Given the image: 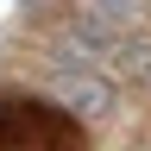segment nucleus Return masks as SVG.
<instances>
[{
  "label": "nucleus",
  "instance_id": "obj_3",
  "mask_svg": "<svg viewBox=\"0 0 151 151\" xmlns=\"http://www.w3.org/2000/svg\"><path fill=\"white\" fill-rule=\"evenodd\" d=\"M126 63V76H139V82H151V38H120V50H113Z\"/></svg>",
  "mask_w": 151,
  "mask_h": 151
},
{
  "label": "nucleus",
  "instance_id": "obj_4",
  "mask_svg": "<svg viewBox=\"0 0 151 151\" xmlns=\"http://www.w3.org/2000/svg\"><path fill=\"white\" fill-rule=\"evenodd\" d=\"M132 6H139V0H76V13H82V19H101V25H120Z\"/></svg>",
  "mask_w": 151,
  "mask_h": 151
},
{
  "label": "nucleus",
  "instance_id": "obj_1",
  "mask_svg": "<svg viewBox=\"0 0 151 151\" xmlns=\"http://www.w3.org/2000/svg\"><path fill=\"white\" fill-rule=\"evenodd\" d=\"M0 151H88L82 126L50 101L32 94H0Z\"/></svg>",
  "mask_w": 151,
  "mask_h": 151
},
{
  "label": "nucleus",
  "instance_id": "obj_2",
  "mask_svg": "<svg viewBox=\"0 0 151 151\" xmlns=\"http://www.w3.org/2000/svg\"><path fill=\"white\" fill-rule=\"evenodd\" d=\"M44 82H50V94H57V113H69L76 126L113 107V82H107L101 69H88V63H69V57H63V63L44 69Z\"/></svg>",
  "mask_w": 151,
  "mask_h": 151
}]
</instances>
